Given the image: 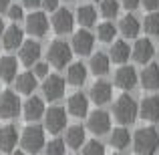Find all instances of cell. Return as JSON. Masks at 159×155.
<instances>
[{
	"label": "cell",
	"mask_w": 159,
	"mask_h": 155,
	"mask_svg": "<svg viewBox=\"0 0 159 155\" xmlns=\"http://www.w3.org/2000/svg\"><path fill=\"white\" fill-rule=\"evenodd\" d=\"M137 81H139V75L133 66L129 65H121L119 69L115 71V85L123 91H131L137 87Z\"/></svg>",
	"instance_id": "30bf717a"
},
{
	"label": "cell",
	"mask_w": 159,
	"mask_h": 155,
	"mask_svg": "<svg viewBox=\"0 0 159 155\" xmlns=\"http://www.w3.org/2000/svg\"><path fill=\"white\" fill-rule=\"evenodd\" d=\"M109 143L115 149H125L131 143V135H129V131L125 127H117V129H113V133L109 135Z\"/></svg>",
	"instance_id": "f546056e"
},
{
	"label": "cell",
	"mask_w": 159,
	"mask_h": 155,
	"mask_svg": "<svg viewBox=\"0 0 159 155\" xmlns=\"http://www.w3.org/2000/svg\"><path fill=\"white\" fill-rule=\"evenodd\" d=\"M32 73L36 75V79H44L48 75V62H34L32 65Z\"/></svg>",
	"instance_id": "8d00e7d4"
},
{
	"label": "cell",
	"mask_w": 159,
	"mask_h": 155,
	"mask_svg": "<svg viewBox=\"0 0 159 155\" xmlns=\"http://www.w3.org/2000/svg\"><path fill=\"white\" fill-rule=\"evenodd\" d=\"M43 95L48 101H58L65 95V79L61 75H47L43 83Z\"/></svg>",
	"instance_id": "ba28073f"
},
{
	"label": "cell",
	"mask_w": 159,
	"mask_h": 155,
	"mask_svg": "<svg viewBox=\"0 0 159 155\" xmlns=\"http://www.w3.org/2000/svg\"><path fill=\"white\" fill-rule=\"evenodd\" d=\"M139 115L145 121H149V123H157L159 121V97H155V95L145 97L139 105Z\"/></svg>",
	"instance_id": "ffe728a7"
},
{
	"label": "cell",
	"mask_w": 159,
	"mask_h": 155,
	"mask_svg": "<svg viewBox=\"0 0 159 155\" xmlns=\"http://www.w3.org/2000/svg\"><path fill=\"white\" fill-rule=\"evenodd\" d=\"M22 43H24V32H22L20 26L10 24L8 28H4V32H2V47L6 48V51H16V48H20Z\"/></svg>",
	"instance_id": "9a60e30c"
},
{
	"label": "cell",
	"mask_w": 159,
	"mask_h": 155,
	"mask_svg": "<svg viewBox=\"0 0 159 155\" xmlns=\"http://www.w3.org/2000/svg\"><path fill=\"white\" fill-rule=\"evenodd\" d=\"M121 6L131 12V10H135V8L141 6V0H121Z\"/></svg>",
	"instance_id": "74e56055"
},
{
	"label": "cell",
	"mask_w": 159,
	"mask_h": 155,
	"mask_svg": "<svg viewBox=\"0 0 159 155\" xmlns=\"http://www.w3.org/2000/svg\"><path fill=\"white\" fill-rule=\"evenodd\" d=\"M10 6V0H0V12H6Z\"/></svg>",
	"instance_id": "b9f144b4"
},
{
	"label": "cell",
	"mask_w": 159,
	"mask_h": 155,
	"mask_svg": "<svg viewBox=\"0 0 159 155\" xmlns=\"http://www.w3.org/2000/svg\"><path fill=\"white\" fill-rule=\"evenodd\" d=\"M2 32H4V22H2V18H0V36H2Z\"/></svg>",
	"instance_id": "7bdbcfd3"
},
{
	"label": "cell",
	"mask_w": 159,
	"mask_h": 155,
	"mask_svg": "<svg viewBox=\"0 0 159 155\" xmlns=\"http://www.w3.org/2000/svg\"><path fill=\"white\" fill-rule=\"evenodd\" d=\"M44 153L47 155H65V141L62 139H52L44 145Z\"/></svg>",
	"instance_id": "e575fe53"
},
{
	"label": "cell",
	"mask_w": 159,
	"mask_h": 155,
	"mask_svg": "<svg viewBox=\"0 0 159 155\" xmlns=\"http://www.w3.org/2000/svg\"><path fill=\"white\" fill-rule=\"evenodd\" d=\"M141 6L149 12H155L159 8V0H141Z\"/></svg>",
	"instance_id": "f35d334b"
},
{
	"label": "cell",
	"mask_w": 159,
	"mask_h": 155,
	"mask_svg": "<svg viewBox=\"0 0 159 155\" xmlns=\"http://www.w3.org/2000/svg\"><path fill=\"white\" fill-rule=\"evenodd\" d=\"M66 109L73 117H85L89 115V97L85 93H75L66 101Z\"/></svg>",
	"instance_id": "d6986e66"
},
{
	"label": "cell",
	"mask_w": 159,
	"mask_h": 155,
	"mask_svg": "<svg viewBox=\"0 0 159 155\" xmlns=\"http://www.w3.org/2000/svg\"><path fill=\"white\" fill-rule=\"evenodd\" d=\"M115 155H121V153H115Z\"/></svg>",
	"instance_id": "f6af8a7d"
},
{
	"label": "cell",
	"mask_w": 159,
	"mask_h": 155,
	"mask_svg": "<svg viewBox=\"0 0 159 155\" xmlns=\"http://www.w3.org/2000/svg\"><path fill=\"white\" fill-rule=\"evenodd\" d=\"M43 4V0H22V6H26V8H36V6H40Z\"/></svg>",
	"instance_id": "60d3db41"
},
{
	"label": "cell",
	"mask_w": 159,
	"mask_h": 155,
	"mask_svg": "<svg viewBox=\"0 0 159 155\" xmlns=\"http://www.w3.org/2000/svg\"><path fill=\"white\" fill-rule=\"evenodd\" d=\"M87 75H89V71L83 62H70L69 69H66V81L75 87H81L87 81Z\"/></svg>",
	"instance_id": "d4e9b609"
},
{
	"label": "cell",
	"mask_w": 159,
	"mask_h": 155,
	"mask_svg": "<svg viewBox=\"0 0 159 155\" xmlns=\"http://www.w3.org/2000/svg\"><path fill=\"white\" fill-rule=\"evenodd\" d=\"M18 141V131L14 125H4L0 127V151H12Z\"/></svg>",
	"instance_id": "603a6c76"
},
{
	"label": "cell",
	"mask_w": 159,
	"mask_h": 155,
	"mask_svg": "<svg viewBox=\"0 0 159 155\" xmlns=\"http://www.w3.org/2000/svg\"><path fill=\"white\" fill-rule=\"evenodd\" d=\"M48 30V18L44 12H30V14L26 16V32L32 36H44Z\"/></svg>",
	"instance_id": "4fadbf2b"
},
{
	"label": "cell",
	"mask_w": 159,
	"mask_h": 155,
	"mask_svg": "<svg viewBox=\"0 0 159 155\" xmlns=\"http://www.w3.org/2000/svg\"><path fill=\"white\" fill-rule=\"evenodd\" d=\"M119 8H121V4L117 0H101V14L105 18H115L119 14Z\"/></svg>",
	"instance_id": "d6a6232c"
},
{
	"label": "cell",
	"mask_w": 159,
	"mask_h": 155,
	"mask_svg": "<svg viewBox=\"0 0 159 155\" xmlns=\"http://www.w3.org/2000/svg\"><path fill=\"white\" fill-rule=\"evenodd\" d=\"M133 149L137 155H155L159 149V133L155 127H141L133 135Z\"/></svg>",
	"instance_id": "6da1fadb"
},
{
	"label": "cell",
	"mask_w": 159,
	"mask_h": 155,
	"mask_svg": "<svg viewBox=\"0 0 159 155\" xmlns=\"http://www.w3.org/2000/svg\"><path fill=\"white\" fill-rule=\"evenodd\" d=\"M115 36H117V26L113 22H101L97 26V39L101 43H113Z\"/></svg>",
	"instance_id": "4dcf8cb0"
},
{
	"label": "cell",
	"mask_w": 159,
	"mask_h": 155,
	"mask_svg": "<svg viewBox=\"0 0 159 155\" xmlns=\"http://www.w3.org/2000/svg\"><path fill=\"white\" fill-rule=\"evenodd\" d=\"M70 58H73V47L65 40H52L48 47V62L57 69H65L70 65Z\"/></svg>",
	"instance_id": "277c9868"
},
{
	"label": "cell",
	"mask_w": 159,
	"mask_h": 155,
	"mask_svg": "<svg viewBox=\"0 0 159 155\" xmlns=\"http://www.w3.org/2000/svg\"><path fill=\"white\" fill-rule=\"evenodd\" d=\"M157 52H159V48H157Z\"/></svg>",
	"instance_id": "bcb514c9"
},
{
	"label": "cell",
	"mask_w": 159,
	"mask_h": 155,
	"mask_svg": "<svg viewBox=\"0 0 159 155\" xmlns=\"http://www.w3.org/2000/svg\"><path fill=\"white\" fill-rule=\"evenodd\" d=\"M40 6H43L47 12H54L58 8V0H43V4H40Z\"/></svg>",
	"instance_id": "ab89813d"
},
{
	"label": "cell",
	"mask_w": 159,
	"mask_h": 155,
	"mask_svg": "<svg viewBox=\"0 0 159 155\" xmlns=\"http://www.w3.org/2000/svg\"><path fill=\"white\" fill-rule=\"evenodd\" d=\"M77 20L81 26L89 28L93 26L95 22H97V10H95V6H91V4H83V6L77 8Z\"/></svg>",
	"instance_id": "f1b7e54d"
},
{
	"label": "cell",
	"mask_w": 159,
	"mask_h": 155,
	"mask_svg": "<svg viewBox=\"0 0 159 155\" xmlns=\"http://www.w3.org/2000/svg\"><path fill=\"white\" fill-rule=\"evenodd\" d=\"M66 125V113L62 107H48L47 111H44V129H47L48 133H61L62 129H65Z\"/></svg>",
	"instance_id": "5b68a950"
},
{
	"label": "cell",
	"mask_w": 159,
	"mask_h": 155,
	"mask_svg": "<svg viewBox=\"0 0 159 155\" xmlns=\"http://www.w3.org/2000/svg\"><path fill=\"white\" fill-rule=\"evenodd\" d=\"M44 101L40 97H28L22 105V113L26 121H39L40 117H44Z\"/></svg>",
	"instance_id": "e0dca14e"
},
{
	"label": "cell",
	"mask_w": 159,
	"mask_h": 155,
	"mask_svg": "<svg viewBox=\"0 0 159 155\" xmlns=\"http://www.w3.org/2000/svg\"><path fill=\"white\" fill-rule=\"evenodd\" d=\"M6 12H8V18L14 20V22H18V20L24 18V10H22V6H18V4H10Z\"/></svg>",
	"instance_id": "d590c367"
},
{
	"label": "cell",
	"mask_w": 159,
	"mask_h": 155,
	"mask_svg": "<svg viewBox=\"0 0 159 155\" xmlns=\"http://www.w3.org/2000/svg\"><path fill=\"white\" fill-rule=\"evenodd\" d=\"M20 109H22V105H20V99L16 97L14 91H4L0 95V117L2 119H14V117H18Z\"/></svg>",
	"instance_id": "52a82bcc"
},
{
	"label": "cell",
	"mask_w": 159,
	"mask_h": 155,
	"mask_svg": "<svg viewBox=\"0 0 159 155\" xmlns=\"http://www.w3.org/2000/svg\"><path fill=\"white\" fill-rule=\"evenodd\" d=\"M83 155H105V145L97 139L85 141V145H83Z\"/></svg>",
	"instance_id": "836d02e7"
},
{
	"label": "cell",
	"mask_w": 159,
	"mask_h": 155,
	"mask_svg": "<svg viewBox=\"0 0 159 155\" xmlns=\"http://www.w3.org/2000/svg\"><path fill=\"white\" fill-rule=\"evenodd\" d=\"M143 89L147 91H157L159 89V65L157 62H147L145 69L141 71V77H139Z\"/></svg>",
	"instance_id": "ac0fdd59"
},
{
	"label": "cell",
	"mask_w": 159,
	"mask_h": 155,
	"mask_svg": "<svg viewBox=\"0 0 159 155\" xmlns=\"http://www.w3.org/2000/svg\"><path fill=\"white\" fill-rule=\"evenodd\" d=\"M52 28L57 34H66V32H73L75 26V16L69 8H57L52 14Z\"/></svg>",
	"instance_id": "9c48e42d"
},
{
	"label": "cell",
	"mask_w": 159,
	"mask_h": 155,
	"mask_svg": "<svg viewBox=\"0 0 159 155\" xmlns=\"http://www.w3.org/2000/svg\"><path fill=\"white\" fill-rule=\"evenodd\" d=\"M20 145H22L24 151L28 153H39L40 149H44L47 139H44V129L40 125H28L24 127L22 135H20Z\"/></svg>",
	"instance_id": "3957f363"
},
{
	"label": "cell",
	"mask_w": 159,
	"mask_h": 155,
	"mask_svg": "<svg viewBox=\"0 0 159 155\" xmlns=\"http://www.w3.org/2000/svg\"><path fill=\"white\" fill-rule=\"evenodd\" d=\"M119 32L125 39H137L141 32V22L133 14H127L119 20Z\"/></svg>",
	"instance_id": "44dd1931"
},
{
	"label": "cell",
	"mask_w": 159,
	"mask_h": 155,
	"mask_svg": "<svg viewBox=\"0 0 159 155\" xmlns=\"http://www.w3.org/2000/svg\"><path fill=\"white\" fill-rule=\"evenodd\" d=\"M143 28H145V32L147 34H151V36H157L159 34V12H149L147 16H145V20H143Z\"/></svg>",
	"instance_id": "1f68e13d"
},
{
	"label": "cell",
	"mask_w": 159,
	"mask_h": 155,
	"mask_svg": "<svg viewBox=\"0 0 159 155\" xmlns=\"http://www.w3.org/2000/svg\"><path fill=\"white\" fill-rule=\"evenodd\" d=\"M109 57H111V61L117 62V65H125V62L129 61V57H131V47H129L125 40H113Z\"/></svg>",
	"instance_id": "cb8c5ba5"
},
{
	"label": "cell",
	"mask_w": 159,
	"mask_h": 155,
	"mask_svg": "<svg viewBox=\"0 0 159 155\" xmlns=\"http://www.w3.org/2000/svg\"><path fill=\"white\" fill-rule=\"evenodd\" d=\"M10 155H24V153H22V151H12Z\"/></svg>",
	"instance_id": "ee69618b"
},
{
	"label": "cell",
	"mask_w": 159,
	"mask_h": 155,
	"mask_svg": "<svg viewBox=\"0 0 159 155\" xmlns=\"http://www.w3.org/2000/svg\"><path fill=\"white\" fill-rule=\"evenodd\" d=\"M89 97L95 105H105L113 97V87L109 81H97L89 91Z\"/></svg>",
	"instance_id": "2e32d148"
},
{
	"label": "cell",
	"mask_w": 159,
	"mask_h": 155,
	"mask_svg": "<svg viewBox=\"0 0 159 155\" xmlns=\"http://www.w3.org/2000/svg\"><path fill=\"white\" fill-rule=\"evenodd\" d=\"M87 127L93 135H105L111 131V115L103 109L89 113V119H87Z\"/></svg>",
	"instance_id": "8992f818"
},
{
	"label": "cell",
	"mask_w": 159,
	"mask_h": 155,
	"mask_svg": "<svg viewBox=\"0 0 159 155\" xmlns=\"http://www.w3.org/2000/svg\"><path fill=\"white\" fill-rule=\"evenodd\" d=\"M137 115H139V105L133 97L129 95H121L113 105V117L119 121L121 125H131L135 123Z\"/></svg>",
	"instance_id": "7a4b0ae2"
},
{
	"label": "cell",
	"mask_w": 159,
	"mask_h": 155,
	"mask_svg": "<svg viewBox=\"0 0 159 155\" xmlns=\"http://www.w3.org/2000/svg\"><path fill=\"white\" fill-rule=\"evenodd\" d=\"M89 69H91V73L97 75V77L107 75L109 69H111V57L105 54V52H95L89 61Z\"/></svg>",
	"instance_id": "7402d4cb"
},
{
	"label": "cell",
	"mask_w": 159,
	"mask_h": 155,
	"mask_svg": "<svg viewBox=\"0 0 159 155\" xmlns=\"http://www.w3.org/2000/svg\"><path fill=\"white\" fill-rule=\"evenodd\" d=\"M40 52L43 51H40V44L36 43V40H24V43L20 44V48H18V58H20L22 65L32 66L34 62H39Z\"/></svg>",
	"instance_id": "5bb4252c"
},
{
	"label": "cell",
	"mask_w": 159,
	"mask_h": 155,
	"mask_svg": "<svg viewBox=\"0 0 159 155\" xmlns=\"http://www.w3.org/2000/svg\"><path fill=\"white\" fill-rule=\"evenodd\" d=\"M153 54H155V47H153V43L149 39H137L135 44H133V48H131L133 61L139 62V65H147V62H151Z\"/></svg>",
	"instance_id": "8fae6325"
},
{
	"label": "cell",
	"mask_w": 159,
	"mask_h": 155,
	"mask_svg": "<svg viewBox=\"0 0 159 155\" xmlns=\"http://www.w3.org/2000/svg\"><path fill=\"white\" fill-rule=\"evenodd\" d=\"M65 143L69 145V147H73V149L83 147V145H85V127H81V125L69 127L66 133H65Z\"/></svg>",
	"instance_id": "83f0119b"
},
{
	"label": "cell",
	"mask_w": 159,
	"mask_h": 155,
	"mask_svg": "<svg viewBox=\"0 0 159 155\" xmlns=\"http://www.w3.org/2000/svg\"><path fill=\"white\" fill-rule=\"evenodd\" d=\"M70 47H73V52L81 54V57L91 54V52H93V47H95V36L91 34L87 28H83V30H79V32L73 34V43H70Z\"/></svg>",
	"instance_id": "7c38bea8"
},
{
	"label": "cell",
	"mask_w": 159,
	"mask_h": 155,
	"mask_svg": "<svg viewBox=\"0 0 159 155\" xmlns=\"http://www.w3.org/2000/svg\"><path fill=\"white\" fill-rule=\"evenodd\" d=\"M14 85H16V93L32 95V91L36 89V75L34 73H20V75H16Z\"/></svg>",
	"instance_id": "484cf974"
},
{
	"label": "cell",
	"mask_w": 159,
	"mask_h": 155,
	"mask_svg": "<svg viewBox=\"0 0 159 155\" xmlns=\"http://www.w3.org/2000/svg\"><path fill=\"white\" fill-rule=\"evenodd\" d=\"M16 71H18V61L14 57H2L0 58V79L4 83H12L16 79Z\"/></svg>",
	"instance_id": "4316f807"
},
{
	"label": "cell",
	"mask_w": 159,
	"mask_h": 155,
	"mask_svg": "<svg viewBox=\"0 0 159 155\" xmlns=\"http://www.w3.org/2000/svg\"><path fill=\"white\" fill-rule=\"evenodd\" d=\"M99 2H101V0H99Z\"/></svg>",
	"instance_id": "7dc6e473"
}]
</instances>
